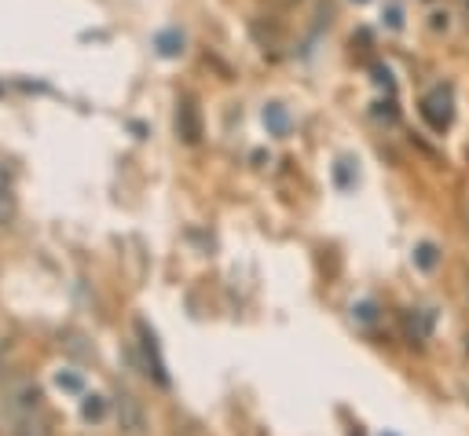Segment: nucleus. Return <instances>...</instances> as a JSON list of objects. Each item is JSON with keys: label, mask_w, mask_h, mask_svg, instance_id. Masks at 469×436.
Listing matches in <instances>:
<instances>
[{"label": "nucleus", "mask_w": 469, "mask_h": 436, "mask_svg": "<svg viewBox=\"0 0 469 436\" xmlns=\"http://www.w3.org/2000/svg\"><path fill=\"white\" fill-rule=\"evenodd\" d=\"M264 125H267V132H272V136H286V132H290V114H286V107H283V103H267V107H264Z\"/></svg>", "instance_id": "4"}, {"label": "nucleus", "mask_w": 469, "mask_h": 436, "mask_svg": "<svg viewBox=\"0 0 469 436\" xmlns=\"http://www.w3.org/2000/svg\"><path fill=\"white\" fill-rule=\"evenodd\" d=\"M140 337H144V352H147V363H151V374L158 385H169V374H165V363L158 355V345H155V334L147 330V323H140Z\"/></svg>", "instance_id": "3"}, {"label": "nucleus", "mask_w": 469, "mask_h": 436, "mask_svg": "<svg viewBox=\"0 0 469 436\" xmlns=\"http://www.w3.org/2000/svg\"><path fill=\"white\" fill-rule=\"evenodd\" d=\"M176 125H180V136H183L187 143H194L198 136H202V128H198V110H194V103H183V107H180Z\"/></svg>", "instance_id": "5"}, {"label": "nucleus", "mask_w": 469, "mask_h": 436, "mask_svg": "<svg viewBox=\"0 0 469 436\" xmlns=\"http://www.w3.org/2000/svg\"><path fill=\"white\" fill-rule=\"evenodd\" d=\"M117 418H121V429L128 432V436H140L144 429H147V418H144V407L132 400L128 393H121L117 396Z\"/></svg>", "instance_id": "2"}, {"label": "nucleus", "mask_w": 469, "mask_h": 436, "mask_svg": "<svg viewBox=\"0 0 469 436\" xmlns=\"http://www.w3.org/2000/svg\"><path fill=\"white\" fill-rule=\"evenodd\" d=\"M12 213V184H8V169L0 166V221H8Z\"/></svg>", "instance_id": "8"}, {"label": "nucleus", "mask_w": 469, "mask_h": 436, "mask_svg": "<svg viewBox=\"0 0 469 436\" xmlns=\"http://www.w3.org/2000/svg\"><path fill=\"white\" fill-rule=\"evenodd\" d=\"M360 5H363V0H360Z\"/></svg>", "instance_id": "12"}, {"label": "nucleus", "mask_w": 469, "mask_h": 436, "mask_svg": "<svg viewBox=\"0 0 469 436\" xmlns=\"http://www.w3.org/2000/svg\"><path fill=\"white\" fill-rule=\"evenodd\" d=\"M85 414H89V418H99V414H103V403H99V400H92V403L85 407Z\"/></svg>", "instance_id": "10"}, {"label": "nucleus", "mask_w": 469, "mask_h": 436, "mask_svg": "<svg viewBox=\"0 0 469 436\" xmlns=\"http://www.w3.org/2000/svg\"><path fill=\"white\" fill-rule=\"evenodd\" d=\"M389 26H392V30L399 26V8H389Z\"/></svg>", "instance_id": "11"}, {"label": "nucleus", "mask_w": 469, "mask_h": 436, "mask_svg": "<svg viewBox=\"0 0 469 436\" xmlns=\"http://www.w3.org/2000/svg\"><path fill=\"white\" fill-rule=\"evenodd\" d=\"M15 436H48V422H44V418L26 414V418L19 422V429H15Z\"/></svg>", "instance_id": "7"}, {"label": "nucleus", "mask_w": 469, "mask_h": 436, "mask_svg": "<svg viewBox=\"0 0 469 436\" xmlns=\"http://www.w3.org/2000/svg\"><path fill=\"white\" fill-rule=\"evenodd\" d=\"M158 52H162L165 59L180 55V52H183V37H180V33H173V30H169V33H158Z\"/></svg>", "instance_id": "6"}, {"label": "nucleus", "mask_w": 469, "mask_h": 436, "mask_svg": "<svg viewBox=\"0 0 469 436\" xmlns=\"http://www.w3.org/2000/svg\"><path fill=\"white\" fill-rule=\"evenodd\" d=\"M418 264H422V268H433V264H436V250H433V246H422V250H418Z\"/></svg>", "instance_id": "9"}, {"label": "nucleus", "mask_w": 469, "mask_h": 436, "mask_svg": "<svg viewBox=\"0 0 469 436\" xmlns=\"http://www.w3.org/2000/svg\"><path fill=\"white\" fill-rule=\"evenodd\" d=\"M422 118L429 121V128H433V132L451 128V121H455V96H451V89H447V85H436V89L422 100Z\"/></svg>", "instance_id": "1"}]
</instances>
